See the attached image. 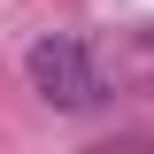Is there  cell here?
<instances>
[{
  "label": "cell",
  "mask_w": 154,
  "mask_h": 154,
  "mask_svg": "<svg viewBox=\"0 0 154 154\" xmlns=\"http://www.w3.org/2000/svg\"><path fill=\"white\" fill-rule=\"evenodd\" d=\"M23 77H31V93L46 100L54 116H93V108H108V69H100V54H93L77 31H38L31 46H23Z\"/></svg>",
  "instance_id": "cell-1"
}]
</instances>
